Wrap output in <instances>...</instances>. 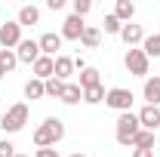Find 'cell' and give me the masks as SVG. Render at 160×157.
<instances>
[{"mask_svg": "<svg viewBox=\"0 0 160 157\" xmlns=\"http://www.w3.org/2000/svg\"><path fill=\"white\" fill-rule=\"evenodd\" d=\"M62 139H65V123L59 117H46L34 129V145L37 148H56V142H62Z\"/></svg>", "mask_w": 160, "mask_h": 157, "instance_id": "6da1fadb", "label": "cell"}, {"mask_svg": "<svg viewBox=\"0 0 160 157\" xmlns=\"http://www.w3.org/2000/svg\"><path fill=\"white\" fill-rule=\"evenodd\" d=\"M139 133H142L139 114L126 111V114H120V117H117V126H114V139H117L120 145H129V148H132V142H136V136H139Z\"/></svg>", "mask_w": 160, "mask_h": 157, "instance_id": "7a4b0ae2", "label": "cell"}, {"mask_svg": "<svg viewBox=\"0 0 160 157\" xmlns=\"http://www.w3.org/2000/svg\"><path fill=\"white\" fill-rule=\"evenodd\" d=\"M132 102H136V96H132V89H126V86H111V89L105 93V105L114 108V111H120V114L132 111Z\"/></svg>", "mask_w": 160, "mask_h": 157, "instance_id": "3957f363", "label": "cell"}, {"mask_svg": "<svg viewBox=\"0 0 160 157\" xmlns=\"http://www.w3.org/2000/svg\"><path fill=\"white\" fill-rule=\"evenodd\" d=\"M25 123H28V105L19 102V105H12V108L0 117V129H3V133H19Z\"/></svg>", "mask_w": 160, "mask_h": 157, "instance_id": "277c9868", "label": "cell"}, {"mask_svg": "<svg viewBox=\"0 0 160 157\" xmlns=\"http://www.w3.org/2000/svg\"><path fill=\"white\" fill-rule=\"evenodd\" d=\"M123 65H126V71H129L132 77H148L151 59L142 53V46H132V49H126V56H123Z\"/></svg>", "mask_w": 160, "mask_h": 157, "instance_id": "5b68a950", "label": "cell"}, {"mask_svg": "<svg viewBox=\"0 0 160 157\" xmlns=\"http://www.w3.org/2000/svg\"><path fill=\"white\" fill-rule=\"evenodd\" d=\"M22 25L19 22H6V25H0V46L3 49H16L22 43Z\"/></svg>", "mask_w": 160, "mask_h": 157, "instance_id": "8992f818", "label": "cell"}, {"mask_svg": "<svg viewBox=\"0 0 160 157\" xmlns=\"http://www.w3.org/2000/svg\"><path fill=\"white\" fill-rule=\"evenodd\" d=\"M83 31H86V25H83V19H80V16H74V13L62 22V40H77V43H80Z\"/></svg>", "mask_w": 160, "mask_h": 157, "instance_id": "52a82bcc", "label": "cell"}, {"mask_svg": "<svg viewBox=\"0 0 160 157\" xmlns=\"http://www.w3.org/2000/svg\"><path fill=\"white\" fill-rule=\"evenodd\" d=\"M16 56H19V62H25V65H34V62L40 59V43L37 40H22L19 46H16Z\"/></svg>", "mask_w": 160, "mask_h": 157, "instance_id": "ba28073f", "label": "cell"}, {"mask_svg": "<svg viewBox=\"0 0 160 157\" xmlns=\"http://www.w3.org/2000/svg\"><path fill=\"white\" fill-rule=\"evenodd\" d=\"M37 43H40V56H49V59H56V53L62 49V34H56V31H46V34L37 40Z\"/></svg>", "mask_w": 160, "mask_h": 157, "instance_id": "9c48e42d", "label": "cell"}, {"mask_svg": "<svg viewBox=\"0 0 160 157\" xmlns=\"http://www.w3.org/2000/svg\"><path fill=\"white\" fill-rule=\"evenodd\" d=\"M139 123L142 129H151V133H157L160 129V108H154V105H145L139 111Z\"/></svg>", "mask_w": 160, "mask_h": 157, "instance_id": "30bf717a", "label": "cell"}, {"mask_svg": "<svg viewBox=\"0 0 160 157\" xmlns=\"http://www.w3.org/2000/svg\"><path fill=\"white\" fill-rule=\"evenodd\" d=\"M31 68H34V77L46 83V80H49L52 74H56V59H49V56H40V59L34 62Z\"/></svg>", "mask_w": 160, "mask_h": 157, "instance_id": "8fae6325", "label": "cell"}, {"mask_svg": "<svg viewBox=\"0 0 160 157\" xmlns=\"http://www.w3.org/2000/svg\"><path fill=\"white\" fill-rule=\"evenodd\" d=\"M120 40H123L129 49H132V46H139L142 40H145V31H142V25H132V22H129V25H123V31H120Z\"/></svg>", "mask_w": 160, "mask_h": 157, "instance_id": "7c38bea8", "label": "cell"}, {"mask_svg": "<svg viewBox=\"0 0 160 157\" xmlns=\"http://www.w3.org/2000/svg\"><path fill=\"white\" fill-rule=\"evenodd\" d=\"M142 96L148 105H160V77H145V89H142Z\"/></svg>", "mask_w": 160, "mask_h": 157, "instance_id": "4fadbf2b", "label": "cell"}, {"mask_svg": "<svg viewBox=\"0 0 160 157\" xmlns=\"http://www.w3.org/2000/svg\"><path fill=\"white\" fill-rule=\"evenodd\" d=\"M114 16H117L123 25H129V22H132V16H136V3H132V0H117Z\"/></svg>", "mask_w": 160, "mask_h": 157, "instance_id": "5bb4252c", "label": "cell"}, {"mask_svg": "<svg viewBox=\"0 0 160 157\" xmlns=\"http://www.w3.org/2000/svg\"><path fill=\"white\" fill-rule=\"evenodd\" d=\"M80 43H83L86 49H99V43H102V28H96V25H86V31H83Z\"/></svg>", "mask_w": 160, "mask_h": 157, "instance_id": "9a60e30c", "label": "cell"}, {"mask_svg": "<svg viewBox=\"0 0 160 157\" xmlns=\"http://www.w3.org/2000/svg\"><path fill=\"white\" fill-rule=\"evenodd\" d=\"M71 74H74V59H68V56H56V74H52V77L68 80Z\"/></svg>", "mask_w": 160, "mask_h": 157, "instance_id": "2e32d148", "label": "cell"}, {"mask_svg": "<svg viewBox=\"0 0 160 157\" xmlns=\"http://www.w3.org/2000/svg\"><path fill=\"white\" fill-rule=\"evenodd\" d=\"M16 22H19L22 28H25V25H37V22H40V9L28 3V6H22V9H19V19H16Z\"/></svg>", "mask_w": 160, "mask_h": 157, "instance_id": "e0dca14e", "label": "cell"}, {"mask_svg": "<svg viewBox=\"0 0 160 157\" xmlns=\"http://www.w3.org/2000/svg\"><path fill=\"white\" fill-rule=\"evenodd\" d=\"M142 53L148 59H160V34H151V37L142 40Z\"/></svg>", "mask_w": 160, "mask_h": 157, "instance_id": "ac0fdd59", "label": "cell"}, {"mask_svg": "<svg viewBox=\"0 0 160 157\" xmlns=\"http://www.w3.org/2000/svg\"><path fill=\"white\" fill-rule=\"evenodd\" d=\"M46 96V86H43V80H28V83H25V99H31V102H34V99H43Z\"/></svg>", "mask_w": 160, "mask_h": 157, "instance_id": "d6986e66", "label": "cell"}, {"mask_svg": "<svg viewBox=\"0 0 160 157\" xmlns=\"http://www.w3.org/2000/svg\"><path fill=\"white\" fill-rule=\"evenodd\" d=\"M80 99H83V89H80V83H65L62 102H65V105H77Z\"/></svg>", "mask_w": 160, "mask_h": 157, "instance_id": "ffe728a7", "label": "cell"}, {"mask_svg": "<svg viewBox=\"0 0 160 157\" xmlns=\"http://www.w3.org/2000/svg\"><path fill=\"white\" fill-rule=\"evenodd\" d=\"M16 65H19V56H16V49H0V71H3V74H9Z\"/></svg>", "mask_w": 160, "mask_h": 157, "instance_id": "44dd1931", "label": "cell"}, {"mask_svg": "<svg viewBox=\"0 0 160 157\" xmlns=\"http://www.w3.org/2000/svg\"><path fill=\"white\" fill-rule=\"evenodd\" d=\"M83 102L86 105H99V102H105V86H89V89H83Z\"/></svg>", "mask_w": 160, "mask_h": 157, "instance_id": "7402d4cb", "label": "cell"}, {"mask_svg": "<svg viewBox=\"0 0 160 157\" xmlns=\"http://www.w3.org/2000/svg\"><path fill=\"white\" fill-rule=\"evenodd\" d=\"M99 71L96 68H86V71H80V89H89V86H99Z\"/></svg>", "mask_w": 160, "mask_h": 157, "instance_id": "603a6c76", "label": "cell"}, {"mask_svg": "<svg viewBox=\"0 0 160 157\" xmlns=\"http://www.w3.org/2000/svg\"><path fill=\"white\" fill-rule=\"evenodd\" d=\"M102 28H105V34H117V37H120V31H123V22H120L114 13H108V16H105V22H102Z\"/></svg>", "mask_w": 160, "mask_h": 157, "instance_id": "cb8c5ba5", "label": "cell"}, {"mask_svg": "<svg viewBox=\"0 0 160 157\" xmlns=\"http://www.w3.org/2000/svg\"><path fill=\"white\" fill-rule=\"evenodd\" d=\"M43 86H46V96H52V99H62V93H65V80H59V77H49Z\"/></svg>", "mask_w": 160, "mask_h": 157, "instance_id": "d4e9b609", "label": "cell"}, {"mask_svg": "<svg viewBox=\"0 0 160 157\" xmlns=\"http://www.w3.org/2000/svg\"><path fill=\"white\" fill-rule=\"evenodd\" d=\"M154 139H157V133L142 129L139 136H136V142H132V148H154Z\"/></svg>", "mask_w": 160, "mask_h": 157, "instance_id": "484cf974", "label": "cell"}, {"mask_svg": "<svg viewBox=\"0 0 160 157\" xmlns=\"http://www.w3.org/2000/svg\"><path fill=\"white\" fill-rule=\"evenodd\" d=\"M89 9H92V3H89V0H74V16H80V19H83Z\"/></svg>", "mask_w": 160, "mask_h": 157, "instance_id": "4316f807", "label": "cell"}, {"mask_svg": "<svg viewBox=\"0 0 160 157\" xmlns=\"http://www.w3.org/2000/svg\"><path fill=\"white\" fill-rule=\"evenodd\" d=\"M0 157H16V145L9 139H0Z\"/></svg>", "mask_w": 160, "mask_h": 157, "instance_id": "83f0119b", "label": "cell"}, {"mask_svg": "<svg viewBox=\"0 0 160 157\" xmlns=\"http://www.w3.org/2000/svg\"><path fill=\"white\" fill-rule=\"evenodd\" d=\"M34 157H59V151H56V148H37Z\"/></svg>", "mask_w": 160, "mask_h": 157, "instance_id": "f1b7e54d", "label": "cell"}, {"mask_svg": "<svg viewBox=\"0 0 160 157\" xmlns=\"http://www.w3.org/2000/svg\"><path fill=\"white\" fill-rule=\"evenodd\" d=\"M132 157H154V148H136Z\"/></svg>", "mask_w": 160, "mask_h": 157, "instance_id": "f546056e", "label": "cell"}, {"mask_svg": "<svg viewBox=\"0 0 160 157\" xmlns=\"http://www.w3.org/2000/svg\"><path fill=\"white\" fill-rule=\"evenodd\" d=\"M46 6L56 13V9H62V6H65V0H46Z\"/></svg>", "mask_w": 160, "mask_h": 157, "instance_id": "4dcf8cb0", "label": "cell"}, {"mask_svg": "<svg viewBox=\"0 0 160 157\" xmlns=\"http://www.w3.org/2000/svg\"><path fill=\"white\" fill-rule=\"evenodd\" d=\"M68 157H86V154H80V151H74V154H68Z\"/></svg>", "mask_w": 160, "mask_h": 157, "instance_id": "1f68e13d", "label": "cell"}, {"mask_svg": "<svg viewBox=\"0 0 160 157\" xmlns=\"http://www.w3.org/2000/svg\"><path fill=\"white\" fill-rule=\"evenodd\" d=\"M3 77H6V74H3V71H0V80H3Z\"/></svg>", "mask_w": 160, "mask_h": 157, "instance_id": "d6a6232c", "label": "cell"}, {"mask_svg": "<svg viewBox=\"0 0 160 157\" xmlns=\"http://www.w3.org/2000/svg\"><path fill=\"white\" fill-rule=\"evenodd\" d=\"M16 157H28V154H16Z\"/></svg>", "mask_w": 160, "mask_h": 157, "instance_id": "836d02e7", "label": "cell"}]
</instances>
